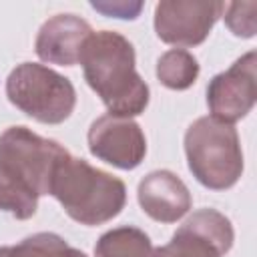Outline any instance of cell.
<instances>
[{
	"instance_id": "6da1fadb",
	"label": "cell",
	"mask_w": 257,
	"mask_h": 257,
	"mask_svg": "<svg viewBox=\"0 0 257 257\" xmlns=\"http://www.w3.org/2000/svg\"><path fill=\"white\" fill-rule=\"evenodd\" d=\"M86 84L100 96L108 114L139 116L149 104V86L137 72L133 44L118 32H92L80 52Z\"/></svg>"
},
{
	"instance_id": "7a4b0ae2",
	"label": "cell",
	"mask_w": 257,
	"mask_h": 257,
	"mask_svg": "<svg viewBox=\"0 0 257 257\" xmlns=\"http://www.w3.org/2000/svg\"><path fill=\"white\" fill-rule=\"evenodd\" d=\"M50 195L62 205L64 213L86 227L114 219L126 205L124 183L70 153L58 163Z\"/></svg>"
},
{
	"instance_id": "3957f363",
	"label": "cell",
	"mask_w": 257,
	"mask_h": 257,
	"mask_svg": "<svg viewBox=\"0 0 257 257\" xmlns=\"http://www.w3.org/2000/svg\"><path fill=\"white\" fill-rule=\"evenodd\" d=\"M185 155L193 177L207 189H231L243 173L237 128L215 116H201L185 133Z\"/></svg>"
},
{
	"instance_id": "277c9868",
	"label": "cell",
	"mask_w": 257,
	"mask_h": 257,
	"mask_svg": "<svg viewBox=\"0 0 257 257\" xmlns=\"http://www.w3.org/2000/svg\"><path fill=\"white\" fill-rule=\"evenodd\" d=\"M6 96L26 116L44 124L64 122L76 106L72 82L38 62H22L8 74Z\"/></svg>"
},
{
	"instance_id": "5b68a950",
	"label": "cell",
	"mask_w": 257,
	"mask_h": 257,
	"mask_svg": "<svg viewBox=\"0 0 257 257\" xmlns=\"http://www.w3.org/2000/svg\"><path fill=\"white\" fill-rule=\"evenodd\" d=\"M68 151L32 133L26 126H8L0 135V165L24 181L38 197L50 195V185L58 163Z\"/></svg>"
},
{
	"instance_id": "8992f818",
	"label": "cell",
	"mask_w": 257,
	"mask_h": 257,
	"mask_svg": "<svg viewBox=\"0 0 257 257\" xmlns=\"http://www.w3.org/2000/svg\"><path fill=\"white\" fill-rule=\"evenodd\" d=\"M225 2L163 0L155 6L157 36L175 46H199L223 16Z\"/></svg>"
},
{
	"instance_id": "52a82bcc",
	"label": "cell",
	"mask_w": 257,
	"mask_h": 257,
	"mask_svg": "<svg viewBox=\"0 0 257 257\" xmlns=\"http://www.w3.org/2000/svg\"><path fill=\"white\" fill-rule=\"evenodd\" d=\"M255 64L257 54L249 50L237 58L227 70L215 74L207 84V104L211 116L223 122H237L251 112L257 88H255Z\"/></svg>"
},
{
	"instance_id": "ba28073f",
	"label": "cell",
	"mask_w": 257,
	"mask_h": 257,
	"mask_svg": "<svg viewBox=\"0 0 257 257\" xmlns=\"http://www.w3.org/2000/svg\"><path fill=\"white\" fill-rule=\"evenodd\" d=\"M86 139L90 155L122 171L137 169L147 155L145 133L133 118L104 114L90 124Z\"/></svg>"
},
{
	"instance_id": "9c48e42d",
	"label": "cell",
	"mask_w": 257,
	"mask_h": 257,
	"mask_svg": "<svg viewBox=\"0 0 257 257\" xmlns=\"http://www.w3.org/2000/svg\"><path fill=\"white\" fill-rule=\"evenodd\" d=\"M90 34L92 28L84 18L76 14H54L40 26L34 50L48 64L74 66Z\"/></svg>"
},
{
	"instance_id": "30bf717a",
	"label": "cell",
	"mask_w": 257,
	"mask_h": 257,
	"mask_svg": "<svg viewBox=\"0 0 257 257\" xmlns=\"http://www.w3.org/2000/svg\"><path fill=\"white\" fill-rule=\"evenodd\" d=\"M137 199L141 209L159 223H177L193 205L187 185L167 169L145 175L139 183Z\"/></svg>"
},
{
	"instance_id": "8fae6325",
	"label": "cell",
	"mask_w": 257,
	"mask_h": 257,
	"mask_svg": "<svg viewBox=\"0 0 257 257\" xmlns=\"http://www.w3.org/2000/svg\"><path fill=\"white\" fill-rule=\"evenodd\" d=\"M94 257H153V243L143 229L122 225L98 237Z\"/></svg>"
},
{
	"instance_id": "7c38bea8",
	"label": "cell",
	"mask_w": 257,
	"mask_h": 257,
	"mask_svg": "<svg viewBox=\"0 0 257 257\" xmlns=\"http://www.w3.org/2000/svg\"><path fill=\"white\" fill-rule=\"evenodd\" d=\"M155 72L163 86L171 90H187L199 76V62L189 50L171 48L159 56Z\"/></svg>"
},
{
	"instance_id": "4fadbf2b",
	"label": "cell",
	"mask_w": 257,
	"mask_h": 257,
	"mask_svg": "<svg viewBox=\"0 0 257 257\" xmlns=\"http://www.w3.org/2000/svg\"><path fill=\"white\" fill-rule=\"evenodd\" d=\"M36 207L38 195L24 181L0 165V211H6L12 217L24 221L36 213Z\"/></svg>"
},
{
	"instance_id": "5bb4252c",
	"label": "cell",
	"mask_w": 257,
	"mask_h": 257,
	"mask_svg": "<svg viewBox=\"0 0 257 257\" xmlns=\"http://www.w3.org/2000/svg\"><path fill=\"white\" fill-rule=\"evenodd\" d=\"M12 247L16 257H86L56 233H34Z\"/></svg>"
},
{
	"instance_id": "9a60e30c",
	"label": "cell",
	"mask_w": 257,
	"mask_h": 257,
	"mask_svg": "<svg viewBox=\"0 0 257 257\" xmlns=\"http://www.w3.org/2000/svg\"><path fill=\"white\" fill-rule=\"evenodd\" d=\"M153 257H219L209 245L189 235L181 227L175 231L171 241L163 247L153 249Z\"/></svg>"
},
{
	"instance_id": "2e32d148",
	"label": "cell",
	"mask_w": 257,
	"mask_h": 257,
	"mask_svg": "<svg viewBox=\"0 0 257 257\" xmlns=\"http://www.w3.org/2000/svg\"><path fill=\"white\" fill-rule=\"evenodd\" d=\"M255 12L257 2H233L225 4V24L227 28L239 38H253L255 36Z\"/></svg>"
},
{
	"instance_id": "e0dca14e",
	"label": "cell",
	"mask_w": 257,
	"mask_h": 257,
	"mask_svg": "<svg viewBox=\"0 0 257 257\" xmlns=\"http://www.w3.org/2000/svg\"><path fill=\"white\" fill-rule=\"evenodd\" d=\"M143 6V2H90V8H94L96 12L120 20H135L141 14Z\"/></svg>"
},
{
	"instance_id": "ac0fdd59",
	"label": "cell",
	"mask_w": 257,
	"mask_h": 257,
	"mask_svg": "<svg viewBox=\"0 0 257 257\" xmlns=\"http://www.w3.org/2000/svg\"><path fill=\"white\" fill-rule=\"evenodd\" d=\"M0 257H16L14 255V247H0Z\"/></svg>"
}]
</instances>
